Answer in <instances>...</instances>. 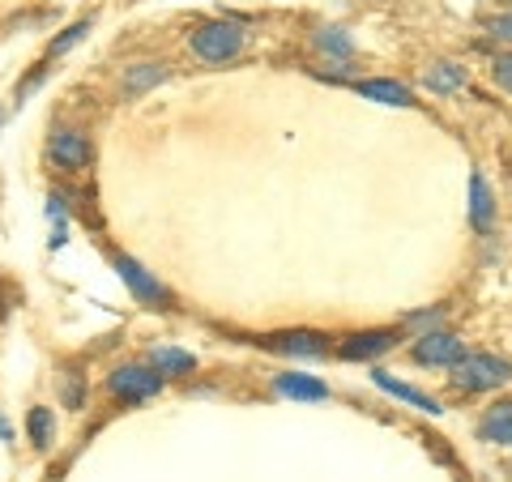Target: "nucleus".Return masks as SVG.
Returning a JSON list of instances; mask_svg holds the SVG:
<instances>
[{
    "label": "nucleus",
    "instance_id": "obj_1",
    "mask_svg": "<svg viewBox=\"0 0 512 482\" xmlns=\"http://www.w3.org/2000/svg\"><path fill=\"white\" fill-rule=\"evenodd\" d=\"M244 43H248V30L231 18H218V22H205V26L192 30V52H197V60H205V64L235 60L244 52Z\"/></svg>",
    "mask_w": 512,
    "mask_h": 482
},
{
    "label": "nucleus",
    "instance_id": "obj_2",
    "mask_svg": "<svg viewBox=\"0 0 512 482\" xmlns=\"http://www.w3.org/2000/svg\"><path fill=\"white\" fill-rule=\"evenodd\" d=\"M512 380V363L495 355H461L453 363V384L466 393H491Z\"/></svg>",
    "mask_w": 512,
    "mask_h": 482
},
{
    "label": "nucleus",
    "instance_id": "obj_3",
    "mask_svg": "<svg viewBox=\"0 0 512 482\" xmlns=\"http://www.w3.org/2000/svg\"><path fill=\"white\" fill-rule=\"evenodd\" d=\"M163 384L167 380L158 376L150 363H124V367L111 372L107 389H111V397H120L124 406H137V401H150V397L163 393Z\"/></svg>",
    "mask_w": 512,
    "mask_h": 482
},
{
    "label": "nucleus",
    "instance_id": "obj_4",
    "mask_svg": "<svg viewBox=\"0 0 512 482\" xmlns=\"http://www.w3.org/2000/svg\"><path fill=\"white\" fill-rule=\"evenodd\" d=\"M94 158V146L82 128H56L47 137V163L60 167V171H86Z\"/></svg>",
    "mask_w": 512,
    "mask_h": 482
},
{
    "label": "nucleus",
    "instance_id": "obj_5",
    "mask_svg": "<svg viewBox=\"0 0 512 482\" xmlns=\"http://www.w3.org/2000/svg\"><path fill=\"white\" fill-rule=\"evenodd\" d=\"M116 273H120L124 286H128V291H133L141 303H150V308H158V312H171V303H175L171 291L154 278L146 265H137L133 256H124V252H120V256H116Z\"/></svg>",
    "mask_w": 512,
    "mask_h": 482
},
{
    "label": "nucleus",
    "instance_id": "obj_6",
    "mask_svg": "<svg viewBox=\"0 0 512 482\" xmlns=\"http://www.w3.org/2000/svg\"><path fill=\"white\" fill-rule=\"evenodd\" d=\"M461 355H466L461 337L444 333V329H431V333H423L419 342H414V363H427V367H453Z\"/></svg>",
    "mask_w": 512,
    "mask_h": 482
},
{
    "label": "nucleus",
    "instance_id": "obj_7",
    "mask_svg": "<svg viewBox=\"0 0 512 482\" xmlns=\"http://www.w3.org/2000/svg\"><path fill=\"white\" fill-rule=\"evenodd\" d=\"M171 77V69L163 60H141V64H128L124 77H120V90H124V99H141L146 90L154 86H163Z\"/></svg>",
    "mask_w": 512,
    "mask_h": 482
},
{
    "label": "nucleus",
    "instance_id": "obj_8",
    "mask_svg": "<svg viewBox=\"0 0 512 482\" xmlns=\"http://www.w3.org/2000/svg\"><path fill=\"white\" fill-rule=\"evenodd\" d=\"M269 350H282V355H295V359H320L325 355V337L320 333H308V329H291V333H274L265 342Z\"/></svg>",
    "mask_w": 512,
    "mask_h": 482
},
{
    "label": "nucleus",
    "instance_id": "obj_9",
    "mask_svg": "<svg viewBox=\"0 0 512 482\" xmlns=\"http://www.w3.org/2000/svg\"><path fill=\"white\" fill-rule=\"evenodd\" d=\"M397 333L393 329H367V333H355L342 342V359H376L384 350H393Z\"/></svg>",
    "mask_w": 512,
    "mask_h": 482
},
{
    "label": "nucleus",
    "instance_id": "obj_10",
    "mask_svg": "<svg viewBox=\"0 0 512 482\" xmlns=\"http://www.w3.org/2000/svg\"><path fill=\"white\" fill-rule=\"evenodd\" d=\"M274 389L282 397H295V401H325L329 389H325V380H316V376H303V372H286L274 380Z\"/></svg>",
    "mask_w": 512,
    "mask_h": 482
},
{
    "label": "nucleus",
    "instance_id": "obj_11",
    "mask_svg": "<svg viewBox=\"0 0 512 482\" xmlns=\"http://www.w3.org/2000/svg\"><path fill=\"white\" fill-rule=\"evenodd\" d=\"M470 222H474V231H491L495 227V201H491V188L483 175H470Z\"/></svg>",
    "mask_w": 512,
    "mask_h": 482
},
{
    "label": "nucleus",
    "instance_id": "obj_12",
    "mask_svg": "<svg viewBox=\"0 0 512 482\" xmlns=\"http://www.w3.org/2000/svg\"><path fill=\"white\" fill-rule=\"evenodd\" d=\"M372 380H376V389L393 393V397H402V401H410V406H419V410H427V414H444V406H440L436 397H427V393H419V389H410V384L393 380L389 372H372Z\"/></svg>",
    "mask_w": 512,
    "mask_h": 482
},
{
    "label": "nucleus",
    "instance_id": "obj_13",
    "mask_svg": "<svg viewBox=\"0 0 512 482\" xmlns=\"http://www.w3.org/2000/svg\"><path fill=\"white\" fill-rule=\"evenodd\" d=\"M150 367L167 380V376H188L192 367H197V359H192L188 350H175V346H154L150 350Z\"/></svg>",
    "mask_w": 512,
    "mask_h": 482
},
{
    "label": "nucleus",
    "instance_id": "obj_14",
    "mask_svg": "<svg viewBox=\"0 0 512 482\" xmlns=\"http://www.w3.org/2000/svg\"><path fill=\"white\" fill-rule=\"evenodd\" d=\"M359 94L384 103V107H414V94L402 82H359Z\"/></svg>",
    "mask_w": 512,
    "mask_h": 482
},
{
    "label": "nucleus",
    "instance_id": "obj_15",
    "mask_svg": "<svg viewBox=\"0 0 512 482\" xmlns=\"http://www.w3.org/2000/svg\"><path fill=\"white\" fill-rule=\"evenodd\" d=\"M26 436H30V444H35V448H52V440H56L52 410H47V406H30V414H26Z\"/></svg>",
    "mask_w": 512,
    "mask_h": 482
},
{
    "label": "nucleus",
    "instance_id": "obj_16",
    "mask_svg": "<svg viewBox=\"0 0 512 482\" xmlns=\"http://www.w3.org/2000/svg\"><path fill=\"white\" fill-rule=\"evenodd\" d=\"M478 436L495 440V444H512V406H495L487 410V419L478 423Z\"/></svg>",
    "mask_w": 512,
    "mask_h": 482
},
{
    "label": "nucleus",
    "instance_id": "obj_17",
    "mask_svg": "<svg viewBox=\"0 0 512 482\" xmlns=\"http://www.w3.org/2000/svg\"><path fill=\"white\" fill-rule=\"evenodd\" d=\"M316 47H320L325 56H338V60L355 56V39H350L342 26H320V30H316Z\"/></svg>",
    "mask_w": 512,
    "mask_h": 482
},
{
    "label": "nucleus",
    "instance_id": "obj_18",
    "mask_svg": "<svg viewBox=\"0 0 512 482\" xmlns=\"http://www.w3.org/2000/svg\"><path fill=\"white\" fill-rule=\"evenodd\" d=\"M427 86L440 90V94H453V90L466 86V69H457V64L440 60V64H431V69H427Z\"/></svg>",
    "mask_w": 512,
    "mask_h": 482
},
{
    "label": "nucleus",
    "instance_id": "obj_19",
    "mask_svg": "<svg viewBox=\"0 0 512 482\" xmlns=\"http://www.w3.org/2000/svg\"><path fill=\"white\" fill-rule=\"evenodd\" d=\"M90 26H94L90 18H86V22H73V26H64L60 35H56L52 43H47V60H56V56H64V52H73V47H77V43H82V39L90 35Z\"/></svg>",
    "mask_w": 512,
    "mask_h": 482
},
{
    "label": "nucleus",
    "instance_id": "obj_20",
    "mask_svg": "<svg viewBox=\"0 0 512 482\" xmlns=\"http://www.w3.org/2000/svg\"><path fill=\"white\" fill-rule=\"evenodd\" d=\"M64 406H69V410H82V401H86V376H69V380H64Z\"/></svg>",
    "mask_w": 512,
    "mask_h": 482
},
{
    "label": "nucleus",
    "instance_id": "obj_21",
    "mask_svg": "<svg viewBox=\"0 0 512 482\" xmlns=\"http://www.w3.org/2000/svg\"><path fill=\"white\" fill-rule=\"evenodd\" d=\"M491 73H495V82H500L508 94H512V52H504V56H495V64H491Z\"/></svg>",
    "mask_w": 512,
    "mask_h": 482
},
{
    "label": "nucleus",
    "instance_id": "obj_22",
    "mask_svg": "<svg viewBox=\"0 0 512 482\" xmlns=\"http://www.w3.org/2000/svg\"><path fill=\"white\" fill-rule=\"evenodd\" d=\"M487 30H491L495 39L512 43V13H500V18H491V22H487Z\"/></svg>",
    "mask_w": 512,
    "mask_h": 482
},
{
    "label": "nucleus",
    "instance_id": "obj_23",
    "mask_svg": "<svg viewBox=\"0 0 512 482\" xmlns=\"http://www.w3.org/2000/svg\"><path fill=\"white\" fill-rule=\"evenodd\" d=\"M406 325H410V329H427V333H431V329H440V312H419V316H410Z\"/></svg>",
    "mask_w": 512,
    "mask_h": 482
},
{
    "label": "nucleus",
    "instance_id": "obj_24",
    "mask_svg": "<svg viewBox=\"0 0 512 482\" xmlns=\"http://www.w3.org/2000/svg\"><path fill=\"white\" fill-rule=\"evenodd\" d=\"M47 218L64 222V197H60V192H52V197H47Z\"/></svg>",
    "mask_w": 512,
    "mask_h": 482
},
{
    "label": "nucleus",
    "instance_id": "obj_25",
    "mask_svg": "<svg viewBox=\"0 0 512 482\" xmlns=\"http://www.w3.org/2000/svg\"><path fill=\"white\" fill-rule=\"evenodd\" d=\"M5 316H9V286L0 282V320H5Z\"/></svg>",
    "mask_w": 512,
    "mask_h": 482
},
{
    "label": "nucleus",
    "instance_id": "obj_26",
    "mask_svg": "<svg viewBox=\"0 0 512 482\" xmlns=\"http://www.w3.org/2000/svg\"><path fill=\"white\" fill-rule=\"evenodd\" d=\"M0 128H5V111H0Z\"/></svg>",
    "mask_w": 512,
    "mask_h": 482
}]
</instances>
